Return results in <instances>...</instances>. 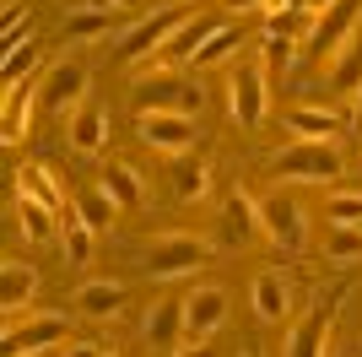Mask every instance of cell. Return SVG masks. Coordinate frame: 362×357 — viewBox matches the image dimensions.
<instances>
[{
	"label": "cell",
	"instance_id": "cell-1",
	"mask_svg": "<svg viewBox=\"0 0 362 357\" xmlns=\"http://www.w3.org/2000/svg\"><path fill=\"white\" fill-rule=\"evenodd\" d=\"M130 98H136V114H189V119H195L200 103H206L200 87H195V81H184L173 65H157L151 76H141Z\"/></svg>",
	"mask_w": 362,
	"mask_h": 357
},
{
	"label": "cell",
	"instance_id": "cell-2",
	"mask_svg": "<svg viewBox=\"0 0 362 357\" xmlns=\"http://www.w3.org/2000/svg\"><path fill=\"white\" fill-rule=\"evenodd\" d=\"M227 114L238 119V130H259L271 114V76L255 55L227 71Z\"/></svg>",
	"mask_w": 362,
	"mask_h": 357
},
{
	"label": "cell",
	"instance_id": "cell-3",
	"mask_svg": "<svg viewBox=\"0 0 362 357\" xmlns=\"http://www.w3.org/2000/svg\"><path fill=\"white\" fill-rule=\"evenodd\" d=\"M341 152L335 141H292L287 152H276L271 157V174L287 178V184H335L341 178Z\"/></svg>",
	"mask_w": 362,
	"mask_h": 357
},
{
	"label": "cell",
	"instance_id": "cell-4",
	"mask_svg": "<svg viewBox=\"0 0 362 357\" xmlns=\"http://www.w3.org/2000/svg\"><path fill=\"white\" fill-rule=\"evenodd\" d=\"M211 260V244L195 233H157L141 249V266L157 276V282H173V276H195L200 266Z\"/></svg>",
	"mask_w": 362,
	"mask_h": 357
},
{
	"label": "cell",
	"instance_id": "cell-5",
	"mask_svg": "<svg viewBox=\"0 0 362 357\" xmlns=\"http://www.w3.org/2000/svg\"><path fill=\"white\" fill-rule=\"evenodd\" d=\"M87 87H92V71L81 60H60V65H49L44 81H38V108L54 119H71L76 108L87 103Z\"/></svg>",
	"mask_w": 362,
	"mask_h": 357
},
{
	"label": "cell",
	"instance_id": "cell-6",
	"mask_svg": "<svg viewBox=\"0 0 362 357\" xmlns=\"http://www.w3.org/2000/svg\"><path fill=\"white\" fill-rule=\"evenodd\" d=\"M346 303V282H335L330 293L314 298V309L303 314L287 336V357H325V341H330V325H335V309Z\"/></svg>",
	"mask_w": 362,
	"mask_h": 357
},
{
	"label": "cell",
	"instance_id": "cell-7",
	"mask_svg": "<svg viewBox=\"0 0 362 357\" xmlns=\"http://www.w3.org/2000/svg\"><path fill=\"white\" fill-rule=\"evenodd\" d=\"M259 227H265V238L281 244L287 254H298L303 244H308V211H303V200L287 195V190H271L259 200Z\"/></svg>",
	"mask_w": 362,
	"mask_h": 357
},
{
	"label": "cell",
	"instance_id": "cell-8",
	"mask_svg": "<svg viewBox=\"0 0 362 357\" xmlns=\"http://www.w3.org/2000/svg\"><path fill=\"white\" fill-rule=\"evenodd\" d=\"M227 325V287L200 282L184 293V346H206Z\"/></svg>",
	"mask_w": 362,
	"mask_h": 357
},
{
	"label": "cell",
	"instance_id": "cell-9",
	"mask_svg": "<svg viewBox=\"0 0 362 357\" xmlns=\"http://www.w3.org/2000/svg\"><path fill=\"white\" fill-rule=\"evenodd\" d=\"M357 22H362V0H335V6H325V11L314 16V33L303 38V49L335 60L351 38H357Z\"/></svg>",
	"mask_w": 362,
	"mask_h": 357
},
{
	"label": "cell",
	"instance_id": "cell-10",
	"mask_svg": "<svg viewBox=\"0 0 362 357\" xmlns=\"http://www.w3.org/2000/svg\"><path fill=\"white\" fill-rule=\"evenodd\" d=\"M136 135L146 141L151 152H168V157H179V152H195V119L189 114H136Z\"/></svg>",
	"mask_w": 362,
	"mask_h": 357
},
{
	"label": "cell",
	"instance_id": "cell-11",
	"mask_svg": "<svg viewBox=\"0 0 362 357\" xmlns=\"http://www.w3.org/2000/svg\"><path fill=\"white\" fill-rule=\"evenodd\" d=\"M49 346H65V319L60 314H38L28 325H6V341H0V357H38Z\"/></svg>",
	"mask_w": 362,
	"mask_h": 357
},
{
	"label": "cell",
	"instance_id": "cell-12",
	"mask_svg": "<svg viewBox=\"0 0 362 357\" xmlns=\"http://www.w3.org/2000/svg\"><path fill=\"white\" fill-rule=\"evenodd\" d=\"M179 22L184 16L179 11H157V16H141L136 28H124L119 33V60H130V65H141L146 55H157V49L179 33Z\"/></svg>",
	"mask_w": 362,
	"mask_h": 357
},
{
	"label": "cell",
	"instance_id": "cell-13",
	"mask_svg": "<svg viewBox=\"0 0 362 357\" xmlns=\"http://www.w3.org/2000/svg\"><path fill=\"white\" fill-rule=\"evenodd\" d=\"M259 233H265V227H259V200H249L243 190L227 195L222 217H216V244H222V249H249Z\"/></svg>",
	"mask_w": 362,
	"mask_h": 357
},
{
	"label": "cell",
	"instance_id": "cell-14",
	"mask_svg": "<svg viewBox=\"0 0 362 357\" xmlns=\"http://www.w3.org/2000/svg\"><path fill=\"white\" fill-rule=\"evenodd\" d=\"M141 341L151 352H173L184 341V298H151L146 319H141Z\"/></svg>",
	"mask_w": 362,
	"mask_h": 357
},
{
	"label": "cell",
	"instance_id": "cell-15",
	"mask_svg": "<svg viewBox=\"0 0 362 357\" xmlns=\"http://www.w3.org/2000/svg\"><path fill=\"white\" fill-rule=\"evenodd\" d=\"M38 293V271L22 266V260H6L0 266V314H6V325H16V314L33 303Z\"/></svg>",
	"mask_w": 362,
	"mask_h": 357
},
{
	"label": "cell",
	"instance_id": "cell-16",
	"mask_svg": "<svg viewBox=\"0 0 362 357\" xmlns=\"http://www.w3.org/2000/svg\"><path fill=\"white\" fill-rule=\"evenodd\" d=\"M65 135H71V147L81 152V157H98V152H103V141H108V114L87 98V103L65 119Z\"/></svg>",
	"mask_w": 362,
	"mask_h": 357
},
{
	"label": "cell",
	"instance_id": "cell-17",
	"mask_svg": "<svg viewBox=\"0 0 362 357\" xmlns=\"http://www.w3.org/2000/svg\"><path fill=\"white\" fill-rule=\"evenodd\" d=\"M216 28H222V22H211V16H189V22H179V33L163 44V60H168V65H195V55L211 44Z\"/></svg>",
	"mask_w": 362,
	"mask_h": 357
},
{
	"label": "cell",
	"instance_id": "cell-18",
	"mask_svg": "<svg viewBox=\"0 0 362 357\" xmlns=\"http://www.w3.org/2000/svg\"><path fill=\"white\" fill-rule=\"evenodd\" d=\"M255 319L259 325H281L292 314V293H287V282H281V271H259L255 276Z\"/></svg>",
	"mask_w": 362,
	"mask_h": 357
},
{
	"label": "cell",
	"instance_id": "cell-19",
	"mask_svg": "<svg viewBox=\"0 0 362 357\" xmlns=\"http://www.w3.org/2000/svg\"><path fill=\"white\" fill-rule=\"evenodd\" d=\"M168 178H173V195L189 206V200H200V195L211 190V157H206V152H179Z\"/></svg>",
	"mask_w": 362,
	"mask_h": 357
},
{
	"label": "cell",
	"instance_id": "cell-20",
	"mask_svg": "<svg viewBox=\"0 0 362 357\" xmlns=\"http://www.w3.org/2000/svg\"><path fill=\"white\" fill-rule=\"evenodd\" d=\"M33 103H38V87H6V103H0V141L6 147H16L22 135H28V125H33Z\"/></svg>",
	"mask_w": 362,
	"mask_h": 357
},
{
	"label": "cell",
	"instance_id": "cell-21",
	"mask_svg": "<svg viewBox=\"0 0 362 357\" xmlns=\"http://www.w3.org/2000/svg\"><path fill=\"white\" fill-rule=\"evenodd\" d=\"M287 130H292V135H303V141H335V135L346 130V119L330 114V108L298 103V108H287Z\"/></svg>",
	"mask_w": 362,
	"mask_h": 357
},
{
	"label": "cell",
	"instance_id": "cell-22",
	"mask_svg": "<svg viewBox=\"0 0 362 357\" xmlns=\"http://www.w3.org/2000/svg\"><path fill=\"white\" fill-rule=\"evenodd\" d=\"M108 22H114V6H71L65 11V44H92V38H108Z\"/></svg>",
	"mask_w": 362,
	"mask_h": 357
},
{
	"label": "cell",
	"instance_id": "cell-23",
	"mask_svg": "<svg viewBox=\"0 0 362 357\" xmlns=\"http://www.w3.org/2000/svg\"><path fill=\"white\" fill-rule=\"evenodd\" d=\"M98 190L114 195V206H119V211H136L141 200H146V190H141V174H136L130 163H108L103 174H98Z\"/></svg>",
	"mask_w": 362,
	"mask_h": 357
},
{
	"label": "cell",
	"instance_id": "cell-24",
	"mask_svg": "<svg viewBox=\"0 0 362 357\" xmlns=\"http://www.w3.org/2000/svg\"><path fill=\"white\" fill-rule=\"evenodd\" d=\"M16 195H33V200H44V206H54V211H71L65 190L54 184V174H49L44 163H28V168H16Z\"/></svg>",
	"mask_w": 362,
	"mask_h": 357
},
{
	"label": "cell",
	"instance_id": "cell-25",
	"mask_svg": "<svg viewBox=\"0 0 362 357\" xmlns=\"http://www.w3.org/2000/svg\"><path fill=\"white\" fill-rule=\"evenodd\" d=\"M124 303V287L119 282H87V287H76V309L87 314V319H114Z\"/></svg>",
	"mask_w": 362,
	"mask_h": 357
},
{
	"label": "cell",
	"instance_id": "cell-26",
	"mask_svg": "<svg viewBox=\"0 0 362 357\" xmlns=\"http://www.w3.org/2000/svg\"><path fill=\"white\" fill-rule=\"evenodd\" d=\"M92 227L81 222V211H76V200H71V211H60V244H65V260L71 266H87L92 260Z\"/></svg>",
	"mask_w": 362,
	"mask_h": 357
},
{
	"label": "cell",
	"instance_id": "cell-27",
	"mask_svg": "<svg viewBox=\"0 0 362 357\" xmlns=\"http://www.w3.org/2000/svg\"><path fill=\"white\" fill-rule=\"evenodd\" d=\"M330 87L346 92V98H357V92H362V38H351V44L330 60Z\"/></svg>",
	"mask_w": 362,
	"mask_h": 357
},
{
	"label": "cell",
	"instance_id": "cell-28",
	"mask_svg": "<svg viewBox=\"0 0 362 357\" xmlns=\"http://www.w3.org/2000/svg\"><path fill=\"white\" fill-rule=\"evenodd\" d=\"M325 260H330V266H357L362 260V227L325 222Z\"/></svg>",
	"mask_w": 362,
	"mask_h": 357
},
{
	"label": "cell",
	"instance_id": "cell-29",
	"mask_svg": "<svg viewBox=\"0 0 362 357\" xmlns=\"http://www.w3.org/2000/svg\"><path fill=\"white\" fill-rule=\"evenodd\" d=\"M16 217H22V233H28L33 244H44V238L54 233V222H60V211L44 206V200H33V195H16Z\"/></svg>",
	"mask_w": 362,
	"mask_h": 357
},
{
	"label": "cell",
	"instance_id": "cell-30",
	"mask_svg": "<svg viewBox=\"0 0 362 357\" xmlns=\"http://www.w3.org/2000/svg\"><path fill=\"white\" fill-rule=\"evenodd\" d=\"M238 49H243V28H238V22H222V28L211 33V44L195 55V65H227Z\"/></svg>",
	"mask_w": 362,
	"mask_h": 357
},
{
	"label": "cell",
	"instance_id": "cell-31",
	"mask_svg": "<svg viewBox=\"0 0 362 357\" xmlns=\"http://www.w3.org/2000/svg\"><path fill=\"white\" fill-rule=\"evenodd\" d=\"M76 211H81V222H87L92 233H103V227L119 217V206H114V195H108V190H87V195H76Z\"/></svg>",
	"mask_w": 362,
	"mask_h": 357
},
{
	"label": "cell",
	"instance_id": "cell-32",
	"mask_svg": "<svg viewBox=\"0 0 362 357\" xmlns=\"http://www.w3.org/2000/svg\"><path fill=\"white\" fill-rule=\"evenodd\" d=\"M292 49H298V38L265 33V38H259V49H255V60L265 65V76H276V71H292Z\"/></svg>",
	"mask_w": 362,
	"mask_h": 357
},
{
	"label": "cell",
	"instance_id": "cell-33",
	"mask_svg": "<svg viewBox=\"0 0 362 357\" xmlns=\"http://www.w3.org/2000/svg\"><path fill=\"white\" fill-rule=\"evenodd\" d=\"M38 44H33V38H16L11 49H6V87H22V76L33 71V65H38Z\"/></svg>",
	"mask_w": 362,
	"mask_h": 357
},
{
	"label": "cell",
	"instance_id": "cell-34",
	"mask_svg": "<svg viewBox=\"0 0 362 357\" xmlns=\"http://www.w3.org/2000/svg\"><path fill=\"white\" fill-rule=\"evenodd\" d=\"M325 222H341V227H362V195L341 190L325 200Z\"/></svg>",
	"mask_w": 362,
	"mask_h": 357
},
{
	"label": "cell",
	"instance_id": "cell-35",
	"mask_svg": "<svg viewBox=\"0 0 362 357\" xmlns=\"http://www.w3.org/2000/svg\"><path fill=\"white\" fill-rule=\"evenodd\" d=\"M65 357H108V352L98 341H71V346H65Z\"/></svg>",
	"mask_w": 362,
	"mask_h": 357
},
{
	"label": "cell",
	"instance_id": "cell-36",
	"mask_svg": "<svg viewBox=\"0 0 362 357\" xmlns=\"http://www.w3.org/2000/svg\"><path fill=\"white\" fill-rule=\"evenodd\" d=\"M346 130H351V135H362V92L351 98V119H346Z\"/></svg>",
	"mask_w": 362,
	"mask_h": 357
},
{
	"label": "cell",
	"instance_id": "cell-37",
	"mask_svg": "<svg viewBox=\"0 0 362 357\" xmlns=\"http://www.w3.org/2000/svg\"><path fill=\"white\" fill-rule=\"evenodd\" d=\"M227 11H265V0H222Z\"/></svg>",
	"mask_w": 362,
	"mask_h": 357
},
{
	"label": "cell",
	"instance_id": "cell-38",
	"mask_svg": "<svg viewBox=\"0 0 362 357\" xmlns=\"http://www.w3.org/2000/svg\"><path fill=\"white\" fill-rule=\"evenodd\" d=\"M173 357H216L211 346H189V352H173Z\"/></svg>",
	"mask_w": 362,
	"mask_h": 357
},
{
	"label": "cell",
	"instance_id": "cell-39",
	"mask_svg": "<svg viewBox=\"0 0 362 357\" xmlns=\"http://www.w3.org/2000/svg\"><path fill=\"white\" fill-rule=\"evenodd\" d=\"M103 6H114V11H136L141 0H103Z\"/></svg>",
	"mask_w": 362,
	"mask_h": 357
},
{
	"label": "cell",
	"instance_id": "cell-40",
	"mask_svg": "<svg viewBox=\"0 0 362 357\" xmlns=\"http://www.w3.org/2000/svg\"><path fill=\"white\" fill-rule=\"evenodd\" d=\"M330 357H357V346H335V352Z\"/></svg>",
	"mask_w": 362,
	"mask_h": 357
},
{
	"label": "cell",
	"instance_id": "cell-41",
	"mask_svg": "<svg viewBox=\"0 0 362 357\" xmlns=\"http://www.w3.org/2000/svg\"><path fill=\"white\" fill-rule=\"evenodd\" d=\"M325 6H335V0H314V11H325Z\"/></svg>",
	"mask_w": 362,
	"mask_h": 357
},
{
	"label": "cell",
	"instance_id": "cell-42",
	"mask_svg": "<svg viewBox=\"0 0 362 357\" xmlns=\"http://www.w3.org/2000/svg\"><path fill=\"white\" fill-rule=\"evenodd\" d=\"M243 357H265V352H243Z\"/></svg>",
	"mask_w": 362,
	"mask_h": 357
}]
</instances>
